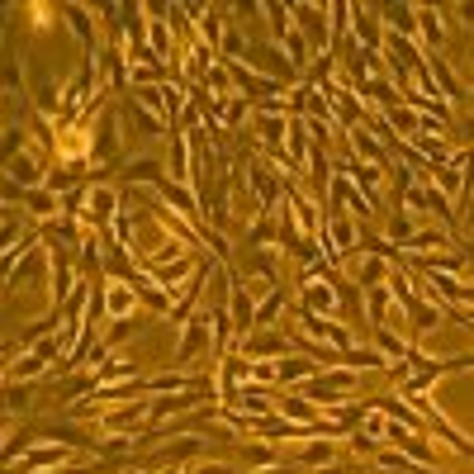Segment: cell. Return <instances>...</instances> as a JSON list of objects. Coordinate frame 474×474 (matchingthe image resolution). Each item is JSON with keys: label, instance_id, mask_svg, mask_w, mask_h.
I'll list each match as a JSON object with an SVG mask.
<instances>
[{"label": "cell", "instance_id": "6da1fadb", "mask_svg": "<svg viewBox=\"0 0 474 474\" xmlns=\"http://www.w3.org/2000/svg\"><path fill=\"white\" fill-rule=\"evenodd\" d=\"M380 5H351V39L365 48L370 57L384 53V29H380Z\"/></svg>", "mask_w": 474, "mask_h": 474}, {"label": "cell", "instance_id": "7a4b0ae2", "mask_svg": "<svg viewBox=\"0 0 474 474\" xmlns=\"http://www.w3.org/2000/svg\"><path fill=\"white\" fill-rule=\"evenodd\" d=\"M299 328L303 332H309L313 337V342H323V347H337V351H351L356 347V337L342 328V323H337V318H323V313H309V309H299Z\"/></svg>", "mask_w": 474, "mask_h": 474}, {"label": "cell", "instance_id": "3957f363", "mask_svg": "<svg viewBox=\"0 0 474 474\" xmlns=\"http://www.w3.org/2000/svg\"><path fill=\"white\" fill-rule=\"evenodd\" d=\"M66 461H72V446H62V442H33V451L20 461V474H43V470H62Z\"/></svg>", "mask_w": 474, "mask_h": 474}, {"label": "cell", "instance_id": "277c9868", "mask_svg": "<svg viewBox=\"0 0 474 474\" xmlns=\"http://www.w3.org/2000/svg\"><path fill=\"white\" fill-rule=\"evenodd\" d=\"M214 342V323H209V309H199L190 323H185V332H180V347H176V361H195L199 351H205Z\"/></svg>", "mask_w": 474, "mask_h": 474}, {"label": "cell", "instance_id": "5b68a950", "mask_svg": "<svg viewBox=\"0 0 474 474\" xmlns=\"http://www.w3.org/2000/svg\"><path fill=\"white\" fill-rule=\"evenodd\" d=\"M118 157V114H100V133H91V166H110Z\"/></svg>", "mask_w": 474, "mask_h": 474}, {"label": "cell", "instance_id": "8992f818", "mask_svg": "<svg viewBox=\"0 0 474 474\" xmlns=\"http://www.w3.org/2000/svg\"><path fill=\"white\" fill-rule=\"evenodd\" d=\"M190 14H195V39L209 48V53H218L224 48V5H190Z\"/></svg>", "mask_w": 474, "mask_h": 474}, {"label": "cell", "instance_id": "52a82bcc", "mask_svg": "<svg viewBox=\"0 0 474 474\" xmlns=\"http://www.w3.org/2000/svg\"><path fill=\"white\" fill-rule=\"evenodd\" d=\"M247 180H251V190H257V205L261 209H276L280 205V195H285V180L270 171V166L261 162H247Z\"/></svg>", "mask_w": 474, "mask_h": 474}, {"label": "cell", "instance_id": "ba28073f", "mask_svg": "<svg viewBox=\"0 0 474 474\" xmlns=\"http://www.w3.org/2000/svg\"><path fill=\"white\" fill-rule=\"evenodd\" d=\"M351 133V152L361 162H370V166H380V171H389V166H394V157H389V147L380 143V138H370V128L365 124H356V128H347Z\"/></svg>", "mask_w": 474, "mask_h": 474}, {"label": "cell", "instance_id": "9c48e42d", "mask_svg": "<svg viewBox=\"0 0 474 474\" xmlns=\"http://www.w3.org/2000/svg\"><path fill=\"white\" fill-rule=\"evenodd\" d=\"M133 309H138V294H133V285L105 280V318H110V323H124V318H133Z\"/></svg>", "mask_w": 474, "mask_h": 474}, {"label": "cell", "instance_id": "30bf717a", "mask_svg": "<svg viewBox=\"0 0 474 474\" xmlns=\"http://www.w3.org/2000/svg\"><path fill=\"white\" fill-rule=\"evenodd\" d=\"M237 351H247V361H270V356H290L294 342L285 332H261V337H247Z\"/></svg>", "mask_w": 474, "mask_h": 474}, {"label": "cell", "instance_id": "8fae6325", "mask_svg": "<svg viewBox=\"0 0 474 474\" xmlns=\"http://www.w3.org/2000/svg\"><path fill=\"white\" fill-rule=\"evenodd\" d=\"M57 14H62L66 24H72V33L81 39V53H86V57H95V53H100V43H95V24H91V10H86V5H57Z\"/></svg>", "mask_w": 474, "mask_h": 474}, {"label": "cell", "instance_id": "7c38bea8", "mask_svg": "<svg viewBox=\"0 0 474 474\" xmlns=\"http://www.w3.org/2000/svg\"><path fill=\"white\" fill-rule=\"evenodd\" d=\"M43 180V162L33 152H20L14 162H5V185H20V190H39Z\"/></svg>", "mask_w": 474, "mask_h": 474}, {"label": "cell", "instance_id": "4fadbf2b", "mask_svg": "<svg viewBox=\"0 0 474 474\" xmlns=\"http://www.w3.org/2000/svg\"><path fill=\"white\" fill-rule=\"evenodd\" d=\"M224 408H237V413H247V417H270L276 403H270V394H266L261 384H242V389H237V399L224 403Z\"/></svg>", "mask_w": 474, "mask_h": 474}, {"label": "cell", "instance_id": "5bb4252c", "mask_svg": "<svg viewBox=\"0 0 474 474\" xmlns=\"http://www.w3.org/2000/svg\"><path fill=\"white\" fill-rule=\"evenodd\" d=\"M417 33L427 48H442L446 43V10L442 5H417Z\"/></svg>", "mask_w": 474, "mask_h": 474}, {"label": "cell", "instance_id": "9a60e30c", "mask_svg": "<svg viewBox=\"0 0 474 474\" xmlns=\"http://www.w3.org/2000/svg\"><path fill=\"white\" fill-rule=\"evenodd\" d=\"M257 138L266 152H280L290 138V114H257Z\"/></svg>", "mask_w": 474, "mask_h": 474}, {"label": "cell", "instance_id": "2e32d148", "mask_svg": "<svg viewBox=\"0 0 474 474\" xmlns=\"http://www.w3.org/2000/svg\"><path fill=\"white\" fill-rule=\"evenodd\" d=\"M427 72H432V81H436V91H442V100L446 105H465V91H461V81H455V72L442 62V57H427Z\"/></svg>", "mask_w": 474, "mask_h": 474}, {"label": "cell", "instance_id": "e0dca14e", "mask_svg": "<svg viewBox=\"0 0 474 474\" xmlns=\"http://www.w3.org/2000/svg\"><path fill=\"white\" fill-rule=\"evenodd\" d=\"M294 10V20H303V29H309V39L313 43H323V53H328V5H290Z\"/></svg>", "mask_w": 474, "mask_h": 474}, {"label": "cell", "instance_id": "ac0fdd59", "mask_svg": "<svg viewBox=\"0 0 474 474\" xmlns=\"http://www.w3.org/2000/svg\"><path fill=\"white\" fill-rule=\"evenodd\" d=\"M389 33H399V39H413L417 33V5H380Z\"/></svg>", "mask_w": 474, "mask_h": 474}, {"label": "cell", "instance_id": "d6986e66", "mask_svg": "<svg viewBox=\"0 0 474 474\" xmlns=\"http://www.w3.org/2000/svg\"><path fill=\"white\" fill-rule=\"evenodd\" d=\"M124 118H128V124L143 133V138H162V133L171 128V124H162L157 114H147V110L138 105V100H124Z\"/></svg>", "mask_w": 474, "mask_h": 474}, {"label": "cell", "instance_id": "ffe728a7", "mask_svg": "<svg viewBox=\"0 0 474 474\" xmlns=\"http://www.w3.org/2000/svg\"><path fill=\"white\" fill-rule=\"evenodd\" d=\"M332 455H337V446H332V436H313L309 446L299 451V470H323V465H332Z\"/></svg>", "mask_w": 474, "mask_h": 474}, {"label": "cell", "instance_id": "44dd1931", "mask_svg": "<svg viewBox=\"0 0 474 474\" xmlns=\"http://www.w3.org/2000/svg\"><path fill=\"white\" fill-rule=\"evenodd\" d=\"M171 180H195L190 171V138L180 128H171Z\"/></svg>", "mask_w": 474, "mask_h": 474}, {"label": "cell", "instance_id": "7402d4cb", "mask_svg": "<svg viewBox=\"0 0 474 474\" xmlns=\"http://www.w3.org/2000/svg\"><path fill=\"white\" fill-rule=\"evenodd\" d=\"M375 408H380L384 417H394V422H403V427H413V432L422 427V422H427V417H422V413L413 408V403H408V399H380V403H375Z\"/></svg>", "mask_w": 474, "mask_h": 474}, {"label": "cell", "instance_id": "603a6c76", "mask_svg": "<svg viewBox=\"0 0 474 474\" xmlns=\"http://www.w3.org/2000/svg\"><path fill=\"white\" fill-rule=\"evenodd\" d=\"M389 270H394V261H384V257H365L361 270H356V285H361V290H375V285L389 280Z\"/></svg>", "mask_w": 474, "mask_h": 474}, {"label": "cell", "instance_id": "cb8c5ba5", "mask_svg": "<svg viewBox=\"0 0 474 474\" xmlns=\"http://www.w3.org/2000/svg\"><path fill=\"white\" fill-rule=\"evenodd\" d=\"M205 446V436H185V442H171V446H162L157 455H152V465H176V461H190V455Z\"/></svg>", "mask_w": 474, "mask_h": 474}, {"label": "cell", "instance_id": "d4e9b609", "mask_svg": "<svg viewBox=\"0 0 474 474\" xmlns=\"http://www.w3.org/2000/svg\"><path fill=\"white\" fill-rule=\"evenodd\" d=\"M276 375H280V384H303L313 375V361L309 356H285V361H276Z\"/></svg>", "mask_w": 474, "mask_h": 474}, {"label": "cell", "instance_id": "484cf974", "mask_svg": "<svg viewBox=\"0 0 474 474\" xmlns=\"http://www.w3.org/2000/svg\"><path fill=\"white\" fill-rule=\"evenodd\" d=\"M261 14L270 20V39H276V48H280L285 33H294V10L290 5H261Z\"/></svg>", "mask_w": 474, "mask_h": 474}, {"label": "cell", "instance_id": "4316f807", "mask_svg": "<svg viewBox=\"0 0 474 474\" xmlns=\"http://www.w3.org/2000/svg\"><path fill=\"white\" fill-rule=\"evenodd\" d=\"M20 199L29 205L33 218H53V214H57V190H48V185H39V190H24Z\"/></svg>", "mask_w": 474, "mask_h": 474}, {"label": "cell", "instance_id": "83f0119b", "mask_svg": "<svg viewBox=\"0 0 474 474\" xmlns=\"http://www.w3.org/2000/svg\"><path fill=\"white\" fill-rule=\"evenodd\" d=\"M128 180H143V185H152V190H157V185L166 180V171H162V162L157 157H138V162H128V171H124Z\"/></svg>", "mask_w": 474, "mask_h": 474}, {"label": "cell", "instance_id": "f1b7e54d", "mask_svg": "<svg viewBox=\"0 0 474 474\" xmlns=\"http://www.w3.org/2000/svg\"><path fill=\"white\" fill-rule=\"evenodd\" d=\"M280 309H285V285H270V294L257 303V328H270L280 318Z\"/></svg>", "mask_w": 474, "mask_h": 474}, {"label": "cell", "instance_id": "f546056e", "mask_svg": "<svg viewBox=\"0 0 474 474\" xmlns=\"http://www.w3.org/2000/svg\"><path fill=\"white\" fill-rule=\"evenodd\" d=\"M285 57H290V66H294V72H303V66H309V39H303V33L294 29V33H285Z\"/></svg>", "mask_w": 474, "mask_h": 474}, {"label": "cell", "instance_id": "4dcf8cb0", "mask_svg": "<svg viewBox=\"0 0 474 474\" xmlns=\"http://www.w3.org/2000/svg\"><path fill=\"white\" fill-rule=\"evenodd\" d=\"M199 380H185V375H157V380H147V394H185V389H195Z\"/></svg>", "mask_w": 474, "mask_h": 474}, {"label": "cell", "instance_id": "1f68e13d", "mask_svg": "<svg viewBox=\"0 0 474 474\" xmlns=\"http://www.w3.org/2000/svg\"><path fill=\"white\" fill-rule=\"evenodd\" d=\"M413 233H417V218L408 209H394V218H389V237L403 247V242H413Z\"/></svg>", "mask_w": 474, "mask_h": 474}, {"label": "cell", "instance_id": "d6a6232c", "mask_svg": "<svg viewBox=\"0 0 474 474\" xmlns=\"http://www.w3.org/2000/svg\"><path fill=\"white\" fill-rule=\"evenodd\" d=\"M242 461H247V465H257V470L280 465V461H276V451H270V442H242Z\"/></svg>", "mask_w": 474, "mask_h": 474}, {"label": "cell", "instance_id": "836d02e7", "mask_svg": "<svg viewBox=\"0 0 474 474\" xmlns=\"http://www.w3.org/2000/svg\"><path fill=\"white\" fill-rule=\"evenodd\" d=\"M384 365V356L375 347H351L347 351V370H380Z\"/></svg>", "mask_w": 474, "mask_h": 474}, {"label": "cell", "instance_id": "e575fe53", "mask_svg": "<svg viewBox=\"0 0 474 474\" xmlns=\"http://www.w3.org/2000/svg\"><path fill=\"white\" fill-rule=\"evenodd\" d=\"M375 351H380V356H394V361H403V356H408V342H403V337H394L389 328H375Z\"/></svg>", "mask_w": 474, "mask_h": 474}, {"label": "cell", "instance_id": "d590c367", "mask_svg": "<svg viewBox=\"0 0 474 474\" xmlns=\"http://www.w3.org/2000/svg\"><path fill=\"white\" fill-rule=\"evenodd\" d=\"M14 413H29V384H5V417H14Z\"/></svg>", "mask_w": 474, "mask_h": 474}, {"label": "cell", "instance_id": "8d00e7d4", "mask_svg": "<svg viewBox=\"0 0 474 474\" xmlns=\"http://www.w3.org/2000/svg\"><path fill=\"white\" fill-rule=\"evenodd\" d=\"M280 413L290 417V422H318L313 408H309V399H294V394H285V399H280Z\"/></svg>", "mask_w": 474, "mask_h": 474}, {"label": "cell", "instance_id": "74e56055", "mask_svg": "<svg viewBox=\"0 0 474 474\" xmlns=\"http://www.w3.org/2000/svg\"><path fill=\"white\" fill-rule=\"evenodd\" d=\"M43 370H48V361H43V356H33V351H29L20 365H10V380L20 375V384H24V380H33V375H43Z\"/></svg>", "mask_w": 474, "mask_h": 474}, {"label": "cell", "instance_id": "f35d334b", "mask_svg": "<svg viewBox=\"0 0 474 474\" xmlns=\"http://www.w3.org/2000/svg\"><path fill=\"white\" fill-rule=\"evenodd\" d=\"M190 474H233L228 465H218V461H205V465H195Z\"/></svg>", "mask_w": 474, "mask_h": 474}, {"label": "cell", "instance_id": "ab89813d", "mask_svg": "<svg viewBox=\"0 0 474 474\" xmlns=\"http://www.w3.org/2000/svg\"><path fill=\"white\" fill-rule=\"evenodd\" d=\"M455 14H461V20H465V24L474 29V0H465V5H461V10H455Z\"/></svg>", "mask_w": 474, "mask_h": 474}, {"label": "cell", "instance_id": "60d3db41", "mask_svg": "<svg viewBox=\"0 0 474 474\" xmlns=\"http://www.w3.org/2000/svg\"><path fill=\"white\" fill-rule=\"evenodd\" d=\"M261 474H299V465H285V461H280V465H270V470H261Z\"/></svg>", "mask_w": 474, "mask_h": 474}, {"label": "cell", "instance_id": "b9f144b4", "mask_svg": "<svg viewBox=\"0 0 474 474\" xmlns=\"http://www.w3.org/2000/svg\"><path fill=\"white\" fill-rule=\"evenodd\" d=\"M470 62H474V53H470Z\"/></svg>", "mask_w": 474, "mask_h": 474}]
</instances>
